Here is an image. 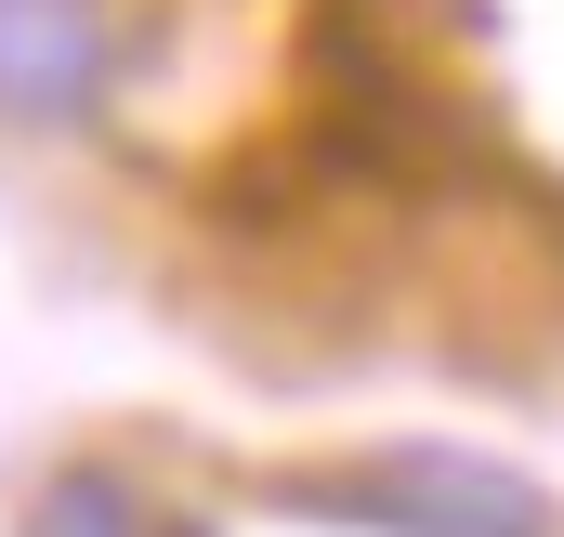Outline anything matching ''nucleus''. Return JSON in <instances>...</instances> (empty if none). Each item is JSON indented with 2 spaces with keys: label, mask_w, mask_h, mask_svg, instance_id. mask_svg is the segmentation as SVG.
Wrapping results in <instances>:
<instances>
[{
  "label": "nucleus",
  "mask_w": 564,
  "mask_h": 537,
  "mask_svg": "<svg viewBox=\"0 0 564 537\" xmlns=\"http://www.w3.org/2000/svg\"><path fill=\"white\" fill-rule=\"evenodd\" d=\"M119 79L106 0H0V119L13 132H79Z\"/></svg>",
  "instance_id": "2"
},
{
  "label": "nucleus",
  "mask_w": 564,
  "mask_h": 537,
  "mask_svg": "<svg viewBox=\"0 0 564 537\" xmlns=\"http://www.w3.org/2000/svg\"><path fill=\"white\" fill-rule=\"evenodd\" d=\"M289 512H341V525H381V537H564V512L473 459V446H368V459H328V472H289L276 485Z\"/></svg>",
  "instance_id": "1"
},
{
  "label": "nucleus",
  "mask_w": 564,
  "mask_h": 537,
  "mask_svg": "<svg viewBox=\"0 0 564 537\" xmlns=\"http://www.w3.org/2000/svg\"><path fill=\"white\" fill-rule=\"evenodd\" d=\"M26 537H197V525H171L119 459H66V472L26 498Z\"/></svg>",
  "instance_id": "3"
}]
</instances>
